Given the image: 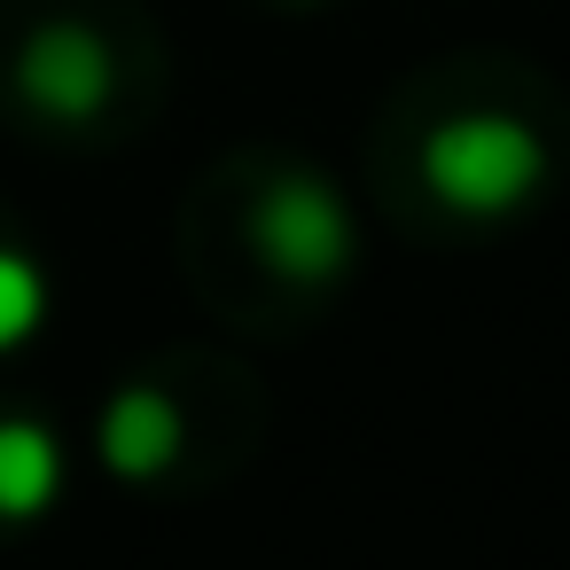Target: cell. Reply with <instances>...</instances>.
Listing matches in <instances>:
<instances>
[{"mask_svg":"<svg viewBox=\"0 0 570 570\" xmlns=\"http://www.w3.org/2000/svg\"><path fill=\"white\" fill-rule=\"evenodd\" d=\"M17 87H24V102L40 118L95 126L110 110V95H118V63H110L102 32H87V24H40L24 40V56H17Z\"/></svg>","mask_w":570,"mask_h":570,"instance_id":"cell-3","label":"cell"},{"mask_svg":"<svg viewBox=\"0 0 570 570\" xmlns=\"http://www.w3.org/2000/svg\"><path fill=\"white\" fill-rule=\"evenodd\" d=\"M40 321H48V282H40V266H32L24 250H0V352L32 344Z\"/></svg>","mask_w":570,"mask_h":570,"instance_id":"cell-6","label":"cell"},{"mask_svg":"<svg viewBox=\"0 0 570 570\" xmlns=\"http://www.w3.org/2000/svg\"><path fill=\"white\" fill-rule=\"evenodd\" d=\"M414 173H422L430 204H445L453 219H508L547 188L554 149L515 110H453L422 134Z\"/></svg>","mask_w":570,"mask_h":570,"instance_id":"cell-1","label":"cell"},{"mask_svg":"<svg viewBox=\"0 0 570 570\" xmlns=\"http://www.w3.org/2000/svg\"><path fill=\"white\" fill-rule=\"evenodd\" d=\"M102 461H110V476H134V484H149V476H165L173 461H180V445H188V422H180V406L165 399V391H149V383H134V391H118L110 406H102Z\"/></svg>","mask_w":570,"mask_h":570,"instance_id":"cell-4","label":"cell"},{"mask_svg":"<svg viewBox=\"0 0 570 570\" xmlns=\"http://www.w3.org/2000/svg\"><path fill=\"white\" fill-rule=\"evenodd\" d=\"M63 492V445L40 422H0V515H40Z\"/></svg>","mask_w":570,"mask_h":570,"instance_id":"cell-5","label":"cell"},{"mask_svg":"<svg viewBox=\"0 0 570 570\" xmlns=\"http://www.w3.org/2000/svg\"><path fill=\"white\" fill-rule=\"evenodd\" d=\"M250 250L274 282L289 289H328L352 274L360 258V227H352V204L336 180H321L313 165H289L258 188L250 204Z\"/></svg>","mask_w":570,"mask_h":570,"instance_id":"cell-2","label":"cell"}]
</instances>
